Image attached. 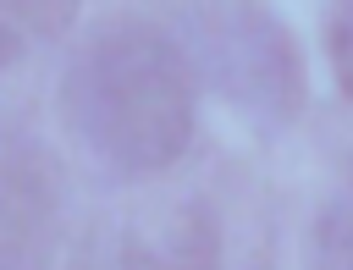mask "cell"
Segmentation results:
<instances>
[{"instance_id": "6da1fadb", "label": "cell", "mask_w": 353, "mask_h": 270, "mask_svg": "<svg viewBox=\"0 0 353 270\" xmlns=\"http://www.w3.org/2000/svg\"><path fill=\"white\" fill-rule=\"evenodd\" d=\"M199 77L176 33L154 22L99 28L61 77V116L116 171L154 176L193 143Z\"/></svg>"}, {"instance_id": "7a4b0ae2", "label": "cell", "mask_w": 353, "mask_h": 270, "mask_svg": "<svg viewBox=\"0 0 353 270\" xmlns=\"http://www.w3.org/2000/svg\"><path fill=\"white\" fill-rule=\"evenodd\" d=\"M176 44L221 99H232L237 116H248L259 132H281L303 116L309 77L298 61L292 33L265 6H176Z\"/></svg>"}, {"instance_id": "3957f363", "label": "cell", "mask_w": 353, "mask_h": 270, "mask_svg": "<svg viewBox=\"0 0 353 270\" xmlns=\"http://www.w3.org/2000/svg\"><path fill=\"white\" fill-rule=\"evenodd\" d=\"M61 259V171L33 143L0 149V270H55Z\"/></svg>"}, {"instance_id": "277c9868", "label": "cell", "mask_w": 353, "mask_h": 270, "mask_svg": "<svg viewBox=\"0 0 353 270\" xmlns=\"http://www.w3.org/2000/svg\"><path fill=\"white\" fill-rule=\"evenodd\" d=\"M121 270H221V220H215V209L188 198L154 242L132 231L121 242Z\"/></svg>"}, {"instance_id": "5b68a950", "label": "cell", "mask_w": 353, "mask_h": 270, "mask_svg": "<svg viewBox=\"0 0 353 270\" xmlns=\"http://www.w3.org/2000/svg\"><path fill=\"white\" fill-rule=\"evenodd\" d=\"M309 270H353V187L320 204L309 231Z\"/></svg>"}, {"instance_id": "8992f818", "label": "cell", "mask_w": 353, "mask_h": 270, "mask_svg": "<svg viewBox=\"0 0 353 270\" xmlns=\"http://www.w3.org/2000/svg\"><path fill=\"white\" fill-rule=\"evenodd\" d=\"M325 50H331V72H336V88L353 99V0L336 6L325 17Z\"/></svg>"}, {"instance_id": "52a82bcc", "label": "cell", "mask_w": 353, "mask_h": 270, "mask_svg": "<svg viewBox=\"0 0 353 270\" xmlns=\"http://www.w3.org/2000/svg\"><path fill=\"white\" fill-rule=\"evenodd\" d=\"M6 11H17V22H28V28H39V33H61L77 6H72V0H50V6H6Z\"/></svg>"}, {"instance_id": "ba28073f", "label": "cell", "mask_w": 353, "mask_h": 270, "mask_svg": "<svg viewBox=\"0 0 353 270\" xmlns=\"http://www.w3.org/2000/svg\"><path fill=\"white\" fill-rule=\"evenodd\" d=\"M22 61V28H11L6 17H0V72H11Z\"/></svg>"}]
</instances>
